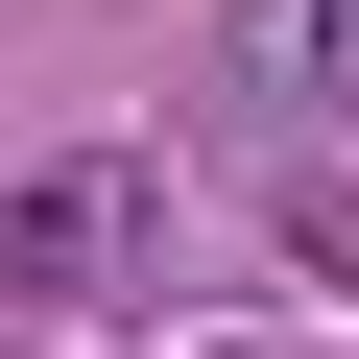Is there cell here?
I'll list each match as a JSON object with an SVG mask.
<instances>
[{
	"instance_id": "1",
	"label": "cell",
	"mask_w": 359,
	"mask_h": 359,
	"mask_svg": "<svg viewBox=\"0 0 359 359\" xmlns=\"http://www.w3.org/2000/svg\"><path fill=\"white\" fill-rule=\"evenodd\" d=\"M120 264H144V144H72L0 192V287H120Z\"/></svg>"
},
{
	"instance_id": "2",
	"label": "cell",
	"mask_w": 359,
	"mask_h": 359,
	"mask_svg": "<svg viewBox=\"0 0 359 359\" xmlns=\"http://www.w3.org/2000/svg\"><path fill=\"white\" fill-rule=\"evenodd\" d=\"M216 48H240V96H264V120H359V0H240Z\"/></svg>"
}]
</instances>
